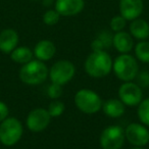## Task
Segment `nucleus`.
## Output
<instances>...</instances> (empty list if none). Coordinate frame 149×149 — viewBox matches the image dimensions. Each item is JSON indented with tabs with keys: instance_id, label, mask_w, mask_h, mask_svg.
<instances>
[{
	"instance_id": "1",
	"label": "nucleus",
	"mask_w": 149,
	"mask_h": 149,
	"mask_svg": "<svg viewBox=\"0 0 149 149\" xmlns=\"http://www.w3.org/2000/svg\"><path fill=\"white\" fill-rule=\"evenodd\" d=\"M113 59L107 51H92L84 62L86 74L93 79H102L112 72Z\"/></svg>"
},
{
	"instance_id": "11",
	"label": "nucleus",
	"mask_w": 149,
	"mask_h": 149,
	"mask_svg": "<svg viewBox=\"0 0 149 149\" xmlns=\"http://www.w3.org/2000/svg\"><path fill=\"white\" fill-rule=\"evenodd\" d=\"M120 15L127 22L140 17L144 8L143 0H120Z\"/></svg>"
},
{
	"instance_id": "3",
	"label": "nucleus",
	"mask_w": 149,
	"mask_h": 149,
	"mask_svg": "<svg viewBox=\"0 0 149 149\" xmlns=\"http://www.w3.org/2000/svg\"><path fill=\"white\" fill-rule=\"evenodd\" d=\"M139 70V61L132 54H120L113 59L112 72L122 82L134 81Z\"/></svg>"
},
{
	"instance_id": "23",
	"label": "nucleus",
	"mask_w": 149,
	"mask_h": 149,
	"mask_svg": "<svg viewBox=\"0 0 149 149\" xmlns=\"http://www.w3.org/2000/svg\"><path fill=\"white\" fill-rule=\"evenodd\" d=\"M61 15L55 10V9H47L43 15V23L46 26H54L59 22Z\"/></svg>"
},
{
	"instance_id": "10",
	"label": "nucleus",
	"mask_w": 149,
	"mask_h": 149,
	"mask_svg": "<svg viewBox=\"0 0 149 149\" xmlns=\"http://www.w3.org/2000/svg\"><path fill=\"white\" fill-rule=\"evenodd\" d=\"M125 137L134 147H144L149 143V129L141 123H132L125 128Z\"/></svg>"
},
{
	"instance_id": "20",
	"label": "nucleus",
	"mask_w": 149,
	"mask_h": 149,
	"mask_svg": "<svg viewBox=\"0 0 149 149\" xmlns=\"http://www.w3.org/2000/svg\"><path fill=\"white\" fill-rule=\"evenodd\" d=\"M135 57L142 63H149V42L146 40L139 41L134 46Z\"/></svg>"
},
{
	"instance_id": "22",
	"label": "nucleus",
	"mask_w": 149,
	"mask_h": 149,
	"mask_svg": "<svg viewBox=\"0 0 149 149\" xmlns=\"http://www.w3.org/2000/svg\"><path fill=\"white\" fill-rule=\"evenodd\" d=\"M47 110L49 112L51 118H58L60 116L65 110V105L62 101H60L59 99L52 100L49 104H48Z\"/></svg>"
},
{
	"instance_id": "13",
	"label": "nucleus",
	"mask_w": 149,
	"mask_h": 149,
	"mask_svg": "<svg viewBox=\"0 0 149 149\" xmlns=\"http://www.w3.org/2000/svg\"><path fill=\"white\" fill-rule=\"evenodd\" d=\"M19 36L15 30L7 28L0 32V51L10 54L19 46Z\"/></svg>"
},
{
	"instance_id": "21",
	"label": "nucleus",
	"mask_w": 149,
	"mask_h": 149,
	"mask_svg": "<svg viewBox=\"0 0 149 149\" xmlns=\"http://www.w3.org/2000/svg\"><path fill=\"white\" fill-rule=\"evenodd\" d=\"M137 116L141 124L149 128V97L143 99L137 106Z\"/></svg>"
},
{
	"instance_id": "15",
	"label": "nucleus",
	"mask_w": 149,
	"mask_h": 149,
	"mask_svg": "<svg viewBox=\"0 0 149 149\" xmlns=\"http://www.w3.org/2000/svg\"><path fill=\"white\" fill-rule=\"evenodd\" d=\"M34 57L43 62L49 61L56 53V46L52 41L47 39L40 40L34 47Z\"/></svg>"
},
{
	"instance_id": "5",
	"label": "nucleus",
	"mask_w": 149,
	"mask_h": 149,
	"mask_svg": "<svg viewBox=\"0 0 149 149\" xmlns=\"http://www.w3.org/2000/svg\"><path fill=\"white\" fill-rule=\"evenodd\" d=\"M24 134V126L15 116H8L0 123V143L6 147L17 145Z\"/></svg>"
},
{
	"instance_id": "2",
	"label": "nucleus",
	"mask_w": 149,
	"mask_h": 149,
	"mask_svg": "<svg viewBox=\"0 0 149 149\" xmlns=\"http://www.w3.org/2000/svg\"><path fill=\"white\" fill-rule=\"evenodd\" d=\"M49 68L45 62L38 59H32L28 63L23 64L19 68V77L24 84L29 86H38L48 79Z\"/></svg>"
},
{
	"instance_id": "7",
	"label": "nucleus",
	"mask_w": 149,
	"mask_h": 149,
	"mask_svg": "<svg viewBox=\"0 0 149 149\" xmlns=\"http://www.w3.org/2000/svg\"><path fill=\"white\" fill-rule=\"evenodd\" d=\"M125 141V129L116 125L105 128L99 137V143L102 149H122Z\"/></svg>"
},
{
	"instance_id": "6",
	"label": "nucleus",
	"mask_w": 149,
	"mask_h": 149,
	"mask_svg": "<svg viewBox=\"0 0 149 149\" xmlns=\"http://www.w3.org/2000/svg\"><path fill=\"white\" fill-rule=\"evenodd\" d=\"M76 72V65L70 60L60 59L54 62L49 68L48 78L51 83L64 86L74 79Z\"/></svg>"
},
{
	"instance_id": "26",
	"label": "nucleus",
	"mask_w": 149,
	"mask_h": 149,
	"mask_svg": "<svg viewBox=\"0 0 149 149\" xmlns=\"http://www.w3.org/2000/svg\"><path fill=\"white\" fill-rule=\"evenodd\" d=\"M136 83L141 88H148L149 87V72L147 70H139L136 77Z\"/></svg>"
},
{
	"instance_id": "8",
	"label": "nucleus",
	"mask_w": 149,
	"mask_h": 149,
	"mask_svg": "<svg viewBox=\"0 0 149 149\" xmlns=\"http://www.w3.org/2000/svg\"><path fill=\"white\" fill-rule=\"evenodd\" d=\"M118 99L126 106H138L143 100L142 88L136 82H123L118 88Z\"/></svg>"
},
{
	"instance_id": "17",
	"label": "nucleus",
	"mask_w": 149,
	"mask_h": 149,
	"mask_svg": "<svg viewBox=\"0 0 149 149\" xmlns=\"http://www.w3.org/2000/svg\"><path fill=\"white\" fill-rule=\"evenodd\" d=\"M129 33L132 35L133 38L139 40V41L147 40L149 38L148 22L140 19V17L132 21L130 24V27H129Z\"/></svg>"
},
{
	"instance_id": "24",
	"label": "nucleus",
	"mask_w": 149,
	"mask_h": 149,
	"mask_svg": "<svg viewBox=\"0 0 149 149\" xmlns=\"http://www.w3.org/2000/svg\"><path fill=\"white\" fill-rule=\"evenodd\" d=\"M126 25H127V21L120 15H114V17L110 19V23H109L110 30H111L112 32H114V33L124 31Z\"/></svg>"
},
{
	"instance_id": "9",
	"label": "nucleus",
	"mask_w": 149,
	"mask_h": 149,
	"mask_svg": "<svg viewBox=\"0 0 149 149\" xmlns=\"http://www.w3.org/2000/svg\"><path fill=\"white\" fill-rule=\"evenodd\" d=\"M51 118L47 108H34L28 113L26 118V127L32 133L43 132L50 125Z\"/></svg>"
},
{
	"instance_id": "29",
	"label": "nucleus",
	"mask_w": 149,
	"mask_h": 149,
	"mask_svg": "<svg viewBox=\"0 0 149 149\" xmlns=\"http://www.w3.org/2000/svg\"><path fill=\"white\" fill-rule=\"evenodd\" d=\"M31 1H37V0H31Z\"/></svg>"
},
{
	"instance_id": "16",
	"label": "nucleus",
	"mask_w": 149,
	"mask_h": 149,
	"mask_svg": "<svg viewBox=\"0 0 149 149\" xmlns=\"http://www.w3.org/2000/svg\"><path fill=\"white\" fill-rule=\"evenodd\" d=\"M101 110L110 118H118L126 112V105L118 98H109L102 103Z\"/></svg>"
},
{
	"instance_id": "18",
	"label": "nucleus",
	"mask_w": 149,
	"mask_h": 149,
	"mask_svg": "<svg viewBox=\"0 0 149 149\" xmlns=\"http://www.w3.org/2000/svg\"><path fill=\"white\" fill-rule=\"evenodd\" d=\"M113 34L109 31H101L91 43L92 51H107L112 47Z\"/></svg>"
},
{
	"instance_id": "27",
	"label": "nucleus",
	"mask_w": 149,
	"mask_h": 149,
	"mask_svg": "<svg viewBox=\"0 0 149 149\" xmlns=\"http://www.w3.org/2000/svg\"><path fill=\"white\" fill-rule=\"evenodd\" d=\"M9 116V107L5 102L0 100V123Z\"/></svg>"
},
{
	"instance_id": "28",
	"label": "nucleus",
	"mask_w": 149,
	"mask_h": 149,
	"mask_svg": "<svg viewBox=\"0 0 149 149\" xmlns=\"http://www.w3.org/2000/svg\"><path fill=\"white\" fill-rule=\"evenodd\" d=\"M132 149H144L143 147H134V148H132Z\"/></svg>"
},
{
	"instance_id": "4",
	"label": "nucleus",
	"mask_w": 149,
	"mask_h": 149,
	"mask_svg": "<svg viewBox=\"0 0 149 149\" xmlns=\"http://www.w3.org/2000/svg\"><path fill=\"white\" fill-rule=\"evenodd\" d=\"M74 105L81 112L86 114H94L101 110L103 100L94 90L83 88L77 91L74 97Z\"/></svg>"
},
{
	"instance_id": "12",
	"label": "nucleus",
	"mask_w": 149,
	"mask_h": 149,
	"mask_svg": "<svg viewBox=\"0 0 149 149\" xmlns=\"http://www.w3.org/2000/svg\"><path fill=\"white\" fill-rule=\"evenodd\" d=\"M85 7L84 0H55L54 9L61 17H74L83 11Z\"/></svg>"
},
{
	"instance_id": "25",
	"label": "nucleus",
	"mask_w": 149,
	"mask_h": 149,
	"mask_svg": "<svg viewBox=\"0 0 149 149\" xmlns=\"http://www.w3.org/2000/svg\"><path fill=\"white\" fill-rule=\"evenodd\" d=\"M62 86L57 85V84L51 83L46 89V94H47L48 98H50L51 100L59 99L62 95Z\"/></svg>"
},
{
	"instance_id": "14",
	"label": "nucleus",
	"mask_w": 149,
	"mask_h": 149,
	"mask_svg": "<svg viewBox=\"0 0 149 149\" xmlns=\"http://www.w3.org/2000/svg\"><path fill=\"white\" fill-rule=\"evenodd\" d=\"M112 47L120 54L130 53L134 49V38L129 32H116L113 34Z\"/></svg>"
},
{
	"instance_id": "19",
	"label": "nucleus",
	"mask_w": 149,
	"mask_h": 149,
	"mask_svg": "<svg viewBox=\"0 0 149 149\" xmlns=\"http://www.w3.org/2000/svg\"><path fill=\"white\" fill-rule=\"evenodd\" d=\"M9 55L13 62L22 64V65L34 59L33 50L27 46H17Z\"/></svg>"
}]
</instances>
